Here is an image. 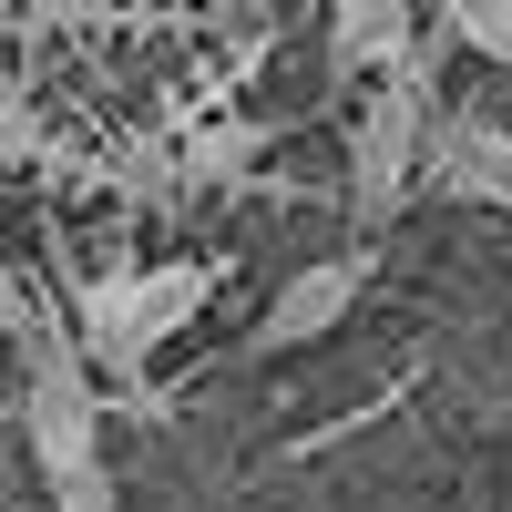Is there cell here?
<instances>
[{"instance_id":"5b68a950","label":"cell","mask_w":512,"mask_h":512,"mask_svg":"<svg viewBox=\"0 0 512 512\" xmlns=\"http://www.w3.org/2000/svg\"><path fill=\"white\" fill-rule=\"evenodd\" d=\"M451 205H512V134L492 113H431V154H420Z\"/></svg>"},{"instance_id":"7a4b0ae2","label":"cell","mask_w":512,"mask_h":512,"mask_svg":"<svg viewBox=\"0 0 512 512\" xmlns=\"http://www.w3.org/2000/svg\"><path fill=\"white\" fill-rule=\"evenodd\" d=\"M205 297H216V267H205V256H164V267H103V277H82V318H72V338L93 349V369L144 379L164 338H185V328L205 318Z\"/></svg>"},{"instance_id":"9c48e42d","label":"cell","mask_w":512,"mask_h":512,"mask_svg":"<svg viewBox=\"0 0 512 512\" xmlns=\"http://www.w3.org/2000/svg\"><path fill=\"white\" fill-rule=\"evenodd\" d=\"M0 154H11V164L41 154V113L21 103V82H11V72H0Z\"/></svg>"},{"instance_id":"8fae6325","label":"cell","mask_w":512,"mask_h":512,"mask_svg":"<svg viewBox=\"0 0 512 512\" xmlns=\"http://www.w3.org/2000/svg\"><path fill=\"white\" fill-rule=\"evenodd\" d=\"M82 11H93V0H41V21H82Z\"/></svg>"},{"instance_id":"6da1fadb","label":"cell","mask_w":512,"mask_h":512,"mask_svg":"<svg viewBox=\"0 0 512 512\" xmlns=\"http://www.w3.org/2000/svg\"><path fill=\"white\" fill-rule=\"evenodd\" d=\"M11 338H21V441H31V472L52 482L62 512H113L93 349L72 338V318H41V308H21Z\"/></svg>"},{"instance_id":"7c38bea8","label":"cell","mask_w":512,"mask_h":512,"mask_svg":"<svg viewBox=\"0 0 512 512\" xmlns=\"http://www.w3.org/2000/svg\"><path fill=\"white\" fill-rule=\"evenodd\" d=\"M205 11H246V0H205Z\"/></svg>"},{"instance_id":"277c9868","label":"cell","mask_w":512,"mask_h":512,"mask_svg":"<svg viewBox=\"0 0 512 512\" xmlns=\"http://www.w3.org/2000/svg\"><path fill=\"white\" fill-rule=\"evenodd\" d=\"M369 267H379L369 246H338V256H318V267H297V277L267 297V318H256V349H267V359H277V349H318V338L369 297Z\"/></svg>"},{"instance_id":"30bf717a","label":"cell","mask_w":512,"mask_h":512,"mask_svg":"<svg viewBox=\"0 0 512 512\" xmlns=\"http://www.w3.org/2000/svg\"><path fill=\"white\" fill-rule=\"evenodd\" d=\"M21 328V287H11V267H0V338Z\"/></svg>"},{"instance_id":"52a82bcc","label":"cell","mask_w":512,"mask_h":512,"mask_svg":"<svg viewBox=\"0 0 512 512\" xmlns=\"http://www.w3.org/2000/svg\"><path fill=\"white\" fill-rule=\"evenodd\" d=\"M431 11H441V31L461 52H482V62L512 72V0H431Z\"/></svg>"},{"instance_id":"3957f363","label":"cell","mask_w":512,"mask_h":512,"mask_svg":"<svg viewBox=\"0 0 512 512\" xmlns=\"http://www.w3.org/2000/svg\"><path fill=\"white\" fill-rule=\"evenodd\" d=\"M431 41L400 52L379 72V93L359 103V134H349V226H390L410 185H420V154H431Z\"/></svg>"},{"instance_id":"ba28073f","label":"cell","mask_w":512,"mask_h":512,"mask_svg":"<svg viewBox=\"0 0 512 512\" xmlns=\"http://www.w3.org/2000/svg\"><path fill=\"white\" fill-rule=\"evenodd\" d=\"M246 154H267V123H205V134L185 144V175L226 185V175H246Z\"/></svg>"},{"instance_id":"8992f818","label":"cell","mask_w":512,"mask_h":512,"mask_svg":"<svg viewBox=\"0 0 512 512\" xmlns=\"http://www.w3.org/2000/svg\"><path fill=\"white\" fill-rule=\"evenodd\" d=\"M420 52V0H328V62L338 72H390Z\"/></svg>"}]
</instances>
